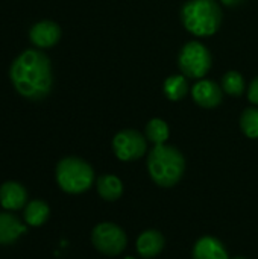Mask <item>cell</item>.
Returning a JSON list of instances; mask_svg holds the SVG:
<instances>
[{
	"label": "cell",
	"instance_id": "cell-4",
	"mask_svg": "<svg viewBox=\"0 0 258 259\" xmlns=\"http://www.w3.org/2000/svg\"><path fill=\"white\" fill-rule=\"evenodd\" d=\"M56 182L68 194H81L91 188L94 171L91 165L76 156L64 158L56 165Z\"/></svg>",
	"mask_w": 258,
	"mask_h": 259
},
{
	"label": "cell",
	"instance_id": "cell-6",
	"mask_svg": "<svg viewBox=\"0 0 258 259\" xmlns=\"http://www.w3.org/2000/svg\"><path fill=\"white\" fill-rule=\"evenodd\" d=\"M93 246L103 255L117 256L120 255L128 243L125 231L116 223H99L91 232Z\"/></svg>",
	"mask_w": 258,
	"mask_h": 259
},
{
	"label": "cell",
	"instance_id": "cell-3",
	"mask_svg": "<svg viewBox=\"0 0 258 259\" xmlns=\"http://www.w3.org/2000/svg\"><path fill=\"white\" fill-rule=\"evenodd\" d=\"M184 27L196 36H211L222 24V11L214 0H189L181 9Z\"/></svg>",
	"mask_w": 258,
	"mask_h": 259
},
{
	"label": "cell",
	"instance_id": "cell-13",
	"mask_svg": "<svg viewBox=\"0 0 258 259\" xmlns=\"http://www.w3.org/2000/svg\"><path fill=\"white\" fill-rule=\"evenodd\" d=\"M26 231V226L21 225L15 215L9 212H0V244H12Z\"/></svg>",
	"mask_w": 258,
	"mask_h": 259
},
{
	"label": "cell",
	"instance_id": "cell-18",
	"mask_svg": "<svg viewBox=\"0 0 258 259\" xmlns=\"http://www.w3.org/2000/svg\"><path fill=\"white\" fill-rule=\"evenodd\" d=\"M245 77L236 71V70H231V71H227L222 77V90L233 96V97H240L243 93H245Z\"/></svg>",
	"mask_w": 258,
	"mask_h": 259
},
{
	"label": "cell",
	"instance_id": "cell-23",
	"mask_svg": "<svg viewBox=\"0 0 258 259\" xmlns=\"http://www.w3.org/2000/svg\"><path fill=\"white\" fill-rule=\"evenodd\" d=\"M126 259H134V258H131V256H129V258H126Z\"/></svg>",
	"mask_w": 258,
	"mask_h": 259
},
{
	"label": "cell",
	"instance_id": "cell-20",
	"mask_svg": "<svg viewBox=\"0 0 258 259\" xmlns=\"http://www.w3.org/2000/svg\"><path fill=\"white\" fill-rule=\"evenodd\" d=\"M248 99L251 103L258 106V76L251 82V85L248 88Z\"/></svg>",
	"mask_w": 258,
	"mask_h": 259
},
{
	"label": "cell",
	"instance_id": "cell-8",
	"mask_svg": "<svg viewBox=\"0 0 258 259\" xmlns=\"http://www.w3.org/2000/svg\"><path fill=\"white\" fill-rule=\"evenodd\" d=\"M222 87L210 79H201L192 88V97L196 105L205 109H213L222 103L224 93Z\"/></svg>",
	"mask_w": 258,
	"mask_h": 259
},
{
	"label": "cell",
	"instance_id": "cell-11",
	"mask_svg": "<svg viewBox=\"0 0 258 259\" xmlns=\"http://www.w3.org/2000/svg\"><path fill=\"white\" fill-rule=\"evenodd\" d=\"M193 259H230L225 246L216 237H201L193 246Z\"/></svg>",
	"mask_w": 258,
	"mask_h": 259
},
{
	"label": "cell",
	"instance_id": "cell-1",
	"mask_svg": "<svg viewBox=\"0 0 258 259\" xmlns=\"http://www.w3.org/2000/svg\"><path fill=\"white\" fill-rule=\"evenodd\" d=\"M14 88L29 100H41L52 90V65L41 50H26L17 56L9 71Z\"/></svg>",
	"mask_w": 258,
	"mask_h": 259
},
{
	"label": "cell",
	"instance_id": "cell-19",
	"mask_svg": "<svg viewBox=\"0 0 258 259\" xmlns=\"http://www.w3.org/2000/svg\"><path fill=\"white\" fill-rule=\"evenodd\" d=\"M240 127L242 132L248 137L255 140L258 138V108H246L240 115Z\"/></svg>",
	"mask_w": 258,
	"mask_h": 259
},
{
	"label": "cell",
	"instance_id": "cell-17",
	"mask_svg": "<svg viewBox=\"0 0 258 259\" xmlns=\"http://www.w3.org/2000/svg\"><path fill=\"white\" fill-rule=\"evenodd\" d=\"M144 135L155 146L166 144V141L169 140V135H170V129H169V124L163 118H152L146 124Z\"/></svg>",
	"mask_w": 258,
	"mask_h": 259
},
{
	"label": "cell",
	"instance_id": "cell-16",
	"mask_svg": "<svg viewBox=\"0 0 258 259\" xmlns=\"http://www.w3.org/2000/svg\"><path fill=\"white\" fill-rule=\"evenodd\" d=\"M49 215H50V208L43 200H32L27 203L24 209V220L29 226H33V228L44 225Z\"/></svg>",
	"mask_w": 258,
	"mask_h": 259
},
{
	"label": "cell",
	"instance_id": "cell-9",
	"mask_svg": "<svg viewBox=\"0 0 258 259\" xmlns=\"http://www.w3.org/2000/svg\"><path fill=\"white\" fill-rule=\"evenodd\" d=\"M29 38L36 47L47 49V47L55 46L59 41L61 27L55 21L43 20V21H38L32 26V29L29 32Z\"/></svg>",
	"mask_w": 258,
	"mask_h": 259
},
{
	"label": "cell",
	"instance_id": "cell-22",
	"mask_svg": "<svg viewBox=\"0 0 258 259\" xmlns=\"http://www.w3.org/2000/svg\"><path fill=\"white\" fill-rule=\"evenodd\" d=\"M231 259H248V258H243V256H236V258H231Z\"/></svg>",
	"mask_w": 258,
	"mask_h": 259
},
{
	"label": "cell",
	"instance_id": "cell-7",
	"mask_svg": "<svg viewBox=\"0 0 258 259\" xmlns=\"http://www.w3.org/2000/svg\"><path fill=\"white\" fill-rule=\"evenodd\" d=\"M146 137L134 129H125L116 134L113 138V150L114 155L125 162H131L140 159L148 149Z\"/></svg>",
	"mask_w": 258,
	"mask_h": 259
},
{
	"label": "cell",
	"instance_id": "cell-15",
	"mask_svg": "<svg viewBox=\"0 0 258 259\" xmlns=\"http://www.w3.org/2000/svg\"><path fill=\"white\" fill-rule=\"evenodd\" d=\"M164 96L172 102L182 100L189 93V82L184 77V74H172L164 80L163 85Z\"/></svg>",
	"mask_w": 258,
	"mask_h": 259
},
{
	"label": "cell",
	"instance_id": "cell-10",
	"mask_svg": "<svg viewBox=\"0 0 258 259\" xmlns=\"http://www.w3.org/2000/svg\"><path fill=\"white\" fill-rule=\"evenodd\" d=\"M27 193L18 182L9 181L0 187V205L6 211H18L26 205Z\"/></svg>",
	"mask_w": 258,
	"mask_h": 259
},
{
	"label": "cell",
	"instance_id": "cell-2",
	"mask_svg": "<svg viewBox=\"0 0 258 259\" xmlns=\"http://www.w3.org/2000/svg\"><path fill=\"white\" fill-rule=\"evenodd\" d=\"M148 171L152 181L161 188L175 187L184 176V155L173 146L157 144L148 156Z\"/></svg>",
	"mask_w": 258,
	"mask_h": 259
},
{
	"label": "cell",
	"instance_id": "cell-21",
	"mask_svg": "<svg viewBox=\"0 0 258 259\" xmlns=\"http://www.w3.org/2000/svg\"><path fill=\"white\" fill-rule=\"evenodd\" d=\"M224 5H227V6H237V5H240L243 0H220Z\"/></svg>",
	"mask_w": 258,
	"mask_h": 259
},
{
	"label": "cell",
	"instance_id": "cell-12",
	"mask_svg": "<svg viewBox=\"0 0 258 259\" xmlns=\"http://www.w3.org/2000/svg\"><path fill=\"white\" fill-rule=\"evenodd\" d=\"M164 249V237L155 229H149L140 234L137 238V252L144 259L155 258Z\"/></svg>",
	"mask_w": 258,
	"mask_h": 259
},
{
	"label": "cell",
	"instance_id": "cell-14",
	"mask_svg": "<svg viewBox=\"0 0 258 259\" xmlns=\"http://www.w3.org/2000/svg\"><path fill=\"white\" fill-rule=\"evenodd\" d=\"M97 193L106 202H116L123 194V182L114 175H102L97 182Z\"/></svg>",
	"mask_w": 258,
	"mask_h": 259
},
{
	"label": "cell",
	"instance_id": "cell-5",
	"mask_svg": "<svg viewBox=\"0 0 258 259\" xmlns=\"http://www.w3.org/2000/svg\"><path fill=\"white\" fill-rule=\"evenodd\" d=\"M211 62L213 59L210 50L199 41H189L184 44L178 56L181 73L193 79H202L210 71Z\"/></svg>",
	"mask_w": 258,
	"mask_h": 259
}]
</instances>
